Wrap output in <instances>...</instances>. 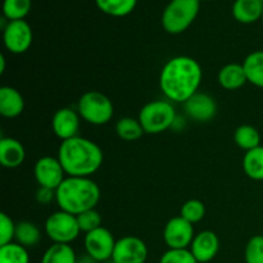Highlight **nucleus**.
I'll return each instance as SVG.
<instances>
[{"mask_svg": "<svg viewBox=\"0 0 263 263\" xmlns=\"http://www.w3.org/2000/svg\"><path fill=\"white\" fill-rule=\"evenodd\" d=\"M203 71L198 61L192 57H174L162 68L159 89L171 102L185 103L200 86Z\"/></svg>", "mask_w": 263, "mask_h": 263, "instance_id": "1", "label": "nucleus"}, {"mask_svg": "<svg viewBox=\"0 0 263 263\" xmlns=\"http://www.w3.org/2000/svg\"><path fill=\"white\" fill-rule=\"evenodd\" d=\"M57 158L67 176L90 177L102 167L104 154L95 141L76 136L62 141Z\"/></svg>", "mask_w": 263, "mask_h": 263, "instance_id": "2", "label": "nucleus"}, {"mask_svg": "<svg viewBox=\"0 0 263 263\" xmlns=\"http://www.w3.org/2000/svg\"><path fill=\"white\" fill-rule=\"evenodd\" d=\"M100 187L90 177L68 176L55 190V202L59 210L79 216L94 210L100 200Z\"/></svg>", "mask_w": 263, "mask_h": 263, "instance_id": "3", "label": "nucleus"}, {"mask_svg": "<svg viewBox=\"0 0 263 263\" xmlns=\"http://www.w3.org/2000/svg\"><path fill=\"white\" fill-rule=\"evenodd\" d=\"M200 0H171L162 13V27L171 35L185 32L199 14Z\"/></svg>", "mask_w": 263, "mask_h": 263, "instance_id": "4", "label": "nucleus"}, {"mask_svg": "<svg viewBox=\"0 0 263 263\" xmlns=\"http://www.w3.org/2000/svg\"><path fill=\"white\" fill-rule=\"evenodd\" d=\"M176 112L168 100H154L144 105L138 120L145 134H161L171 128L176 122Z\"/></svg>", "mask_w": 263, "mask_h": 263, "instance_id": "5", "label": "nucleus"}, {"mask_svg": "<svg viewBox=\"0 0 263 263\" xmlns=\"http://www.w3.org/2000/svg\"><path fill=\"white\" fill-rule=\"evenodd\" d=\"M80 117L95 126H102L113 118L115 107L109 98L97 90H90L81 95L77 104Z\"/></svg>", "mask_w": 263, "mask_h": 263, "instance_id": "6", "label": "nucleus"}, {"mask_svg": "<svg viewBox=\"0 0 263 263\" xmlns=\"http://www.w3.org/2000/svg\"><path fill=\"white\" fill-rule=\"evenodd\" d=\"M44 230L48 238L57 244H71L81 234L77 216L61 210L46 218Z\"/></svg>", "mask_w": 263, "mask_h": 263, "instance_id": "7", "label": "nucleus"}, {"mask_svg": "<svg viewBox=\"0 0 263 263\" xmlns=\"http://www.w3.org/2000/svg\"><path fill=\"white\" fill-rule=\"evenodd\" d=\"M33 40L32 28L25 20L8 21L3 30V43L12 54H23L31 48Z\"/></svg>", "mask_w": 263, "mask_h": 263, "instance_id": "8", "label": "nucleus"}, {"mask_svg": "<svg viewBox=\"0 0 263 263\" xmlns=\"http://www.w3.org/2000/svg\"><path fill=\"white\" fill-rule=\"evenodd\" d=\"M116 239L108 229L99 228L85 234L84 246L87 256L97 262H104L112 259L116 247Z\"/></svg>", "mask_w": 263, "mask_h": 263, "instance_id": "9", "label": "nucleus"}, {"mask_svg": "<svg viewBox=\"0 0 263 263\" xmlns=\"http://www.w3.org/2000/svg\"><path fill=\"white\" fill-rule=\"evenodd\" d=\"M148 247L143 239L126 235L116 241L113 251V263H145L148 259Z\"/></svg>", "mask_w": 263, "mask_h": 263, "instance_id": "10", "label": "nucleus"}, {"mask_svg": "<svg viewBox=\"0 0 263 263\" xmlns=\"http://www.w3.org/2000/svg\"><path fill=\"white\" fill-rule=\"evenodd\" d=\"M194 236V225L181 216L172 217L164 226L163 240L168 249H187Z\"/></svg>", "mask_w": 263, "mask_h": 263, "instance_id": "11", "label": "nucleus"}, {"mask_svg": "<svg viewBox=\"0 0 263 263\" xmlns=\"http://www.w3.org/2000/svg\"><path fill=\"white\" fill-rule=\"evenodd\" d=\"M33 174H35V179L39 186L51 189L54 192L66 179L64 177L66 172H64L59 159L50 156L41 157L40 159H37V162L35 163V168H33Z\"/></svg>", "mask_w": 263, "mask_h": 263, "instance_id": "12", "label": "nucleus"}, {"mask_svg": "<svg viewBox=\"0 0 263 263\" xmlns=\"http://www.w3.org/2000/svg\"><path fill=\"white\" fill-rule=\"evenodd\" d=\"M184 105L186 115L197 122H208L217 115V103L205 92H195Z\"/></svg>", "mask_w": 263, "mask_h": 263, "instance_id": "13", "label": "nucleus"}, {"mask_svg": "<svg viewBox=\"0 0 263 263\" xmlns=\"http://www.w3.org/2000/svg\"><path fill=\"white\" fill-rule=\"evenodd\" d=\"M51 128L62 141L79 136L80 115L72 108H61L51 118Z\"/></svg>", "mask_w": 263, "mask_h": 263, "instance_id": "14", "label": "nucleus"}, {"mask_svg": "<svg viewBox=\"0 0 263 263\" xmlns=\"http://www.w3.org/2000/svg\"><path fill=\"white\" fill-rule=\"evenodd\" d=\"M189 249L198 263H208L217 256L220 249V239L216 233L211 230L200 231L195 234Z\"/></svg>", "mask_w": 263, "mask_h": 263, "instance_id": "15", "label": "nucleus"}, {"mask_svg": "<svg viewBox=\"0 0 263 263\" xmlns=\"http://www.w3.org/2000/svg\"><path fill=\"white\" fill-rule=\"evenodd\" d=\"M23 144L14 138L0 139V163L5 168H17L25 162Z\"/></svg>", "mask_w": 263, "mask_h": 263, "instance_id": "16", "label": "nucleus"}, {"mask_svg": "<svg viewBox=\"0 0 263 263\" xmlns=\"http://www.w3.org/2000/svg\"><path fill=\"white\" fill-rule=\"evenodd\" d=\"M25 109V99L17 89L12 86L0 87V115L5 118H15Z\"/></svg>", "mask_w": 263, "mask_h": 263, "instance_id": "17", "label": "nucleus"}, {"mask_svg": "<svg viewBox=\"0 0 263 263\" xmlns=\"http://www.w3.org/2000/svg\"><path fill=\"white\" fill-rule=\"evenodd\" d=\"M231 13L238 22L251 25L262 18L263 3L261 0H235Z\"/></svg>", "mask_w": 263, "mask_h": 263, "instance_id": "18", "label": "nucleus"}, {"mask_svg": "<svg viewBox=\"0 0 263 263\" xmlns=\"http://www.w3.org/2000/svg\"><path fill=\"white\" fill-rule=\"evenodd\" d=\"M218 82L225 90H238L248 82L243 64L229 63L218 72Z\"/></svg>", "mask_w": 263, "mask_h": 263, "instance_id": "19", "label": "nucleus"}, {"mask_svg": "<svg viewBox=\"0 0 263 263\" xmlns=\"http://www.w3.org/2000/svg\"><path fill=\"white\" fill-rule=\"evenodd\" d=\"M241 64L249 84L263 89V50L249 53Z\"/></svg>", "mask_w": 263, "mask_h": 263, "instance_id": "20", "label": "nucleus"}, {"mask_svg": "<svg viewBox=\"0 0 263 263\" xmlns=\"http://www.w3.org/2000/svg\"><path fill=\"white\" fill-rule=\"evenodd\" d=\"M244 174L254 181H263V146L246 152L243 157Z\"/></svg>", "mask_w": 263, "mask_h": 263, "instance_id": "21", "label": "nucleus"}, {"mask_svg": "<svg viewBox=\"0 0 263 263\" xmlns=\"http://www.w3.org/2000/svg\"><path fill=\"white\" fill-rule=\"evenodd\" d=\"M41 263H77L76 252L71 244L53 243L44 252Z\"/></svg>", "mask_w": 263, "mask_h": 263, "instance_id": "22", "label": "nucleus"}, {"mask_svg": "<svg viewBox=\"0 0 263 263\" xmlns=\"http://www.w3.org/2000/svg\"><path fill=\"white\" fill-rule=\"evenodd\" d=\"M98 9L110 17H126L134 12L138 0H95Z\"/></svg>", "mask_w": 263, "mask_h": 263, "instance_id": "23", "label": "nucleus"}, {"mask_svg": "<svg viewBox=\"0 0 263 263\" xmlns=\"http://www.w3.org/2000/svg\"><path fill=\"white\" fill-rule=\"evenodd\" d=\"M234 141L239 148L248 152L261 145V134L254 126L240 125L234 133Z\"/></svg>", "mask_w": 263, "mask_h": 263, "instance_id": "24", "label": "nucleus"}, {"mask_svg": "<svg viewBox=\"0 0 263 263\" xmlns=\"http://www.w3.org/2000/svg\"><path fill=\"white\" fill-rule=\"evenodd\" d=\"M15 243L21 244L25 248L35 247L41 239L40 229L30 221H22L15 226Z\"/></svg>", "mask_w": 263, "mask_h": 263, "instance_id": "25", "label": "nucleus"}, {"mask_svg": "<svg viewBox=\"0 0 263 263\" xmlns=\"http://www.w3.org/2000/svg\"><path fill=\"white\" fill-rule=\"evenodd\" d=\"M116 133L123 141L139 140L144 135V128L138 118L125 117L116 123Z\"/></svg>", "mask_w": 263, "mask_h": 263, "instance_id": "26", "label": "nucleus"}, {"mask_svg": "<svg viewBox=\"0 0 263 263\" xmlns=\"http://www.w3.org/2000/svg\"><path fill=\"white\" fill-rule=\"evenodd\" d=\"M32 0H4L3 14L8 21L25 20L31 12Z\"/></svg>", "mask_w": 263, "mask_h": 263, "instance_id": "27", "label": "nucleus"}, {"mask_svg": "<svg viewBox=\"0 0 263 263\" xmlns=\"http://www.w3.org/2000/svg\"><path fill=\"white\" fill-rule=\"evenodd\" d=\"M0 263H30L27 248L12 241L0 247Z\"/></svg>", "mask_w": 263, "mask_h": 263, "instance_id": "28", "label": "nucleus"}, {"mask_svg": "<svg viewBox=\"0 0 263 263\" xmlns=\"http://www.w3.org/2000/svg\"><path fill=\"white\" fill-rule=\"evenodd\" d=\"M180 216L182 218H185L186 221H189L190 223L195 225V223H198L199 221H202L204 218L205 205L200 200L190 199L181 205Z\"/></svg>", "mask_w": 263, "mask_h": 263, "instance_id": "29", "label": "nucleus"}, {"mask_svg": "<svg viewBox=\"0 0 263 263\" xmlns=\"http://www.w3.org/2000/svg\"><path fill=\"white\" fill-rule=\"evenodd\" d=\"M77 221H79V226L81 229V233H90L92 230H97V229L102 228L103 218L100 216V213L97 210H89L85 211V212L80 213L77 216Z\"/></svg>", "mask_w": 263, "mask_h": 263, "instance_id": "30", "label": "nucleus"}, {"mask_svg": "<svg viewBox=\"0 0 263 263\" xmlns=\"http://www.w3.org/2000/svg\"><path fill=\"white\" fill-rule=\"evenodd\" d=\"M246 263H263V235H254L247 243Z\"/></svg>", "mask_w": 263, "mask_h": 263, "instance_id": "31", "label": "nucleus"}, {"mask_svg": "<svg viewBox=\"0 0 263 263\" xmlns=\"http://www.w3.org/2000/svg\"><path fill=\"white\" fill-rule=\"evenodd\" d=\"M159 263H198L190 249H168L162 254Z\"/></svg>", "mask_w": 263, "mask_h": 263, "instance_id": "32", "label": "nucleus"}, {"mask_svg": "<svg viewBox=\"0 0 263 263\" xmlns=\"http://www.w3.org/2000/svg\"><path fill=\"white\" fill-rule=\"evenodd\" d=\"M15 226L17 223H14V221L7 213L0 215V247L7 246L14 240Z\"/></svg>", "mask_w": 263, "mask_h": 263, "instance_id": "33", "label": "nucleus"}, {"mask_svg": "<svg viewBox=\"0 0 263 263\" xmlns=\"http://www.w3.org/2000/svg\"><path fill=\"white\" fill-rule=\"evenodd\" d=\"M53 199H55V192L46 187H40L36 193V200L40 204H49Z\"/></svg>", "mask_w": 263, "mask_h": 263, "instance_id": "34", "label": "nucleus"}, {"mask_svg": "<svg viewBox=\"0 0 263 263\" xmlns=\"http://www.w3.org/2000/svg\"><path fill=\"white\" fill-rule=\"evenodd\" d=\"M5 62H7L5 57L0 55V73H2V74L5 72Z\"/></svg>", "mask_w": 263, "mask_h": 263, "instance_id": "35", "label": "nucleus"}, {"mask_svg": "<svg viewBox=\"0 0 263 263\" xmlns=\"http://www.w3.org/2000/svg\"><path fill=\"white\" fill-rule=\"evenodd\" d=\"M261 21H262V25H263V14H262V18H261Z\"/></svg>", "mask_w": 263, "mask_h": 263, "instance_id": "36", "label": "nucleus"}, {"mask_svg": "<svg viewBox=\"0 0 263 263\" xmlns=\"http://www.w3.org/2000/svg\"><path fill=\"white\" fill-rule=\"evenodd\" d=\"M200 2H204V0H200ZM205 2H208V0H205Z\"/></svg>", "mask_w": 263, "mask_h": 263, "instance_id": "37", "label": "nucleus"}, {"mask_svg": "<svg viewBox=\"0 0 263 263\" xmlns=\"http://www.w3.org/2000/svg\"><path fill=\"white\" fill-rule=\"evenodd\" d=\"M261 2H262V3H263V0H261Z\"/></svg>", "mask_w": 263, "mask_h": 263, "instance_id": "38", "label": "nucleus"}, {"mask_svg": "<svg viewBox=\"0 0 263 263\" xmlns=\"http://www.w3.org/2000/svg\"><path fill=\"white\" fill-rule=\"evenodd\" d=\"M262 235H263V234H262Z\"/></svg>", "mask_w": 263, "mask_h": 263, "instance_id": "39", "label": "nucleus"}]
</instances>
